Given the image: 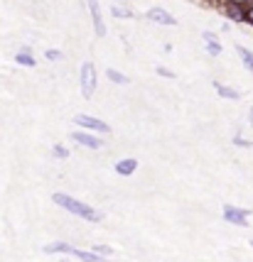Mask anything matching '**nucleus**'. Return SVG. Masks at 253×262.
I'll return each instance as SVG.
<instances>
[{
  "label": "nucleus",
  "mask_w": 253,
  "mask_h": 262,
  "mask_svg": "<svg viewBox=\"0 0 253 262\" xmlns=\"http://www.w3.org/2000/svg\"><path fill=\"white\" fill-rule=\"evenodd\" d=\"M202 39H204V42H214V39H217V34L214 32H202Z\"/></svg>",
  "instance_id": "obj_24"
},
{
  "label": "nucleus",
  "mask_w": 253,
  "mask_h": 262,
  "mask_svg": "<svg viewBox=\"0 0 253 262\" xmlns=\"http://www.w3.org/2000/svg\"><path fill=\"white\" fill-rule=\"evenodd\" d=\"M207 52L211 54V57H219V54H221V45H219V39H214V42H207Z\"/></svg>",
  "instance_id": "obj_18"
},
{
  "label": "nucleus",
  "mask_w": 253,
  "mask_h": 262,
  "mask_svg": "<svg viewBox=\"0 0 253 262\" xmlns=\"http://www.w3.org/2000/svg\"><path fill=\"white\" fill-rule=\"evenodd\" d=\"M74 248H71L69 243H64V240H57V243H49V245H45V252L47 255H54V252H71Z\"/></svg>",
  "instance_id": "obj_12"
},
{
  "label": "nucleus",
  "mask_w": 253,
  "mask_h": 262,
  "mask_svg": "<svg viewBox=\"0 0 253 262\" xmlns=\"http://www.w3.org/2000/svg\"><path fill=\"white\" fill-rule=\"evenodd\" d=\"M45 57L49 59V61H59V59H62V52H59V49H47Z\"/></svg>",
  "instance_id": "obj_20"
},
{
  "label": "nucleus",
  "mask_w": 253,
  "mask_h": 262,
  "mask_svg": "<svg viewBox=\"0 0 253 262\" xmlns=\"http://www.w3.org/2000/svg\"><path fill=\"white\" fill-rule=\"evenodd\" d=\"M93 252H99V255H104V257H111V255H113V250H111L108 245H104V243H99V245L93 248Z\"/></svg>",
  "instance_id": "obj_19"
},
{
  "label": "nucleus",
  "mask_w": 253,
  "mask_h": 262,
  "mask_svg": "<svg viewBox=\"0 0 253 262\" xmlns=\"http://www.w3.org/2000/svg\"><path fill=\"white\" fill-rule=\"evenodd\" d=\"M71 140L79 142L81 147H89V149L104 147V140H99L96 135H91V130H76V133H71Z\"/></svg>",
  "instance_id": "obj_5"
},
{
  "label": "nucleus",
  "mask_w": 253,
  "mask_h": 262,
  "mask_svg": "<svg viewBox=\"0 0 253 262\" xmlns=\"http://www.w3.org/2000/svg\"><path fill=\"white\" fill-rule=\"evenodd\" d=\"M214 91H217L221 98H229V101H236V98L241 96L236 89H231V86H226V83H219V81H214Z\"/></svg>",
  "instance_id": "obj_10"
},
{
  "label": "nucleus",
  "mask_w": 253,
  "mask_h": 262,
  "mask_svg": "<svg viewBox=\"0 0 253 262\" xmlns=\"http://www.w3.org/2000/svg\"><path fill=\"white\" fill-rule=\"evenodd\" d=\"M246 23L253 27V5H248V8H246Z\"/></svg>",
  "instance_id": "obj_23"
},
{
  "label": "nucleus",
  "mask_w": 253,
  "mask_h": 262,
  "mask_svg": "<svg viewBox=\"0 0 253 262\" xmlns=\"http://www.w3.org/2000/svg\"><path fill=\"white\" fill-rule=\"evenodd\" d=\"M93 91H96V67L91 61H86L81 67V93L84 98H91Z\"/></svg>",
  "instance_id": "obj_2"
},
{
  "label": "nucleus",
  "mask_w": 253,
  "mask_h": 262,
  "mask_svg": "<svg viewBox=\"0 0 253 262\" xmlns=\"http://www.w3.org/2000/svg\"><path fill=\"white\" fill-rule=\"evenodd\" d=\"M148 20H150V23H155V25H167V27L177 25V20H174L167 10H162V8H150V10H148Z\"/></svg>",
  "instance_id": "obj_7"
},
{
  "label": "nucleus",
  "mask_w": 253,
  "mask_h": 262,
  "mask_svg": "<svg viewBox=\"0 0 253 262\" xmlns=\"http://www.w3.org/2000/svg\"><path fill=\"white\" fill-rule=\"evenodd\" d=\"M15 61H17V64H23V67H35V64H37L35 57H32V49H30V47H25L23 52H17Z\"/></svg>",
  "instance_id": "obj_13"
},
{
  "label": "nucleus",
  "mask_w": 253,
  "mask_h": 262,
  "mask_svg": "<svg viewBox=\"0 0 253 262\" xmlns=\"http://www.w3.org/2000/svg\"><path fill=\"white\" fill-rule=\"evenodd\" d=\"M251 248H253V240H251Z\"/></svg>",
  "instance_id": "obj_29"
},
{
  "label": "nucleus",
  "mask_w": 253,
  "mask_h": 262,
  "mask_svg": "<svg viewBox=\"0 0 253 262\" xmlns=\"http://www.w3.org/2000/svg\"><path fill=\"white\" fill-rule=\"evenodd\" d=\"M233 145H239V147H251V142H248V140H243L241 135L233 137Z\"/></svg>",
  "instance_id": "obj_22"
},
{
  "label": "nucleus",
  "mask_w": 253,
  "mask_h": 262,
  "mask_svg": "<svg viewBox=\"0 0 253 262\" xmlns=\"http://www.w3.org/2000/svg\"><path fill=\"white\" fill-rule=\"evenodd\" d=\"M59 262H69V260H64V257H62V260H59Z\"/></svg>",
  "instance_id": "obj_28"
},
{
  "label": "nucleus",
  "mask_w": 253,
  "mask_h": 262,
  "mask_svg": "<svg viewBox=\"0 0 253 262\" xmlns=\"http://www.w3.org/2000/svg\"><path fill=\"white\" fill-rule=\"evenodd\" d=\"M248 120H251V125H253V108H251V115H248Z\"/></svg>",
  "instance_id": "obj_26"
},
{
  "label": "nucleus",
  "mask_w": 253,
  "mask_h": 262,
  "mask_svg": "<svg viewBox=\"0 0 253 262\" xmlns=\"http://www.w3.org/2000/svg\"><path fill=\"white\" fill-rule=\"evenodd\" d=\"M111 12H113V17H133V12L128 10V8H118V5H113Z\"/></svg>",
  "instance_id": "obj_17"
},
{
  "label": "nucleus",
  "mask_w": 253,
  "mask_h": 262,
  "mask_svg": "<svg viewBox=\"0 0 253 262\" xmlns=\"http://www.w3.org/2000/svg\"><path fill=\"white\" fill-rule=\"evenodd\" d=\"M74 123H76L79 127H84V130H91V133H104V135L111 133L108 123L99 120V118H93V115H76V118H74Z\"/></svg>",
  "instance_id": "obj_3"
},
{
  "label": "nucleus",
  "mask_w": 253,
  "mask_h": 262,
  "mask_svg": "<svg viewBox=\"0 0 253 262\" xmlns=\"http://www.w3.org/2000/svg\"><path fill=\"white\" fill-rule=\"evenodd\" d=\"M251 216V211L248 208H236V206L226 204L224 206V221H229V223H233V226H248V221L246 218Z\"/></svg>",
  "instance_id": "obj_4"
},
{
  "label": "nucleus",
  "mask_w": 253,
  "mask_h": 262,
  "mask_svg": "<svg viewBox=\"0 0 253 262\" xmlns=\"http://www.w3.org/2000/svg\"><path fill=\"white\" fill-rule=\"evenodd\" d=\"M221 3H233V5H243V8L248 5V0H221Z\"/></svg>",
  "instance_id": "obj_25"
},
{
  "label": "nucleus",
  "mask_w": 253,
  "mask_h": 262,
  "mask_svg": "<svg viewBox=\"0 0 253 262\" xmlns=\"http://www.w3.org/2000/svg\"><path fill=\"white\" fill-rule=\"evenodd\" d=\"M86 3H89V10H91L93 32H96V37H104L106 25H104V17H101V3H99V0H86Z\"/></svg>",
  "instance_id": "obj_6"
},
{
  "label": "nucleus",
  "mask_w": 253,
  "mask_h": 262,
  "mask_svg": "<svg viewBox=\"0 0 253 262\" xmlns=\"http://www.w3.org/2000/svg\"><path fill=\"white\" fill-rule=\"evenodd\" d=\"M52 201L57 206H62V208H67L74 216H81L84 221H91V223H99V221H101V213H99L96 208L86 206L84 201H76V199H71V196H67V194H54Z\"/></svg>",
  "instance_id": "obj_1"
},
{
  "label": "nucleus",
  "mask_w": 253,
  "mask_h": 262,
  "mask_svg": "<svg viewBox=\"0 0 253 262\" xmlns=\"http://www.w3.org/2000/svg\"><path fill=\"white\" fill-rule=\"evenodd\" d=\"M135 169H138V160H121V162H115V171H118L121 177H130Z\"/></svg>",
  "instance_id": "obj_9"
},
{
  "label": "nucleus",
  "mask_w": 253,
  "mask_h": 262,
  "mask_svg": "<svg viewBox=\"0 0 253 262\" xmlns=\"http://www.w3.org/2000/svg\"><path fill=\"white\" fill-rule=\"evenodd\" d=\"M71 255L84 262H111V260H104V255H99V252H84V250H76V248L71 250Z\"/></svg>",
  "instance_id": "obj_11"
},
{
  "label": "nucleus",
  "mask_w": 253,
  "mask_h": 262,
  "mask_svg": "<svg viewBox=\"0 0 253 262\" xmlns=\"http://www.w3.org/2000/svg\"><path fill=\"white\" fill-rule=\"evenodd\" d=\"M52 155H54L57 160H67V157H69V149L62 147V145H54V147H52Z\"/></svg>",
  "instance_id": "obj_16"
},
{
  "label": "nucleus",
  "mask_w": 253,
  "mask_h": 262,
  "mask_svg": "<svg viewBox=\"0 0 253 262\" xmlns=\"http://www.w3.org/2000/svg\"><path fill=\"white\" fill-rule=\"evenodd\" d=\"M236 52H239V57H241V61L243 64H246V69H248V71H253V52H248V49H246V47H236Z\"/></svg>",
  "instance_id": "obj_14"
},
{
  "label": "nucleus",
  "mask_w": 253,
  "mask_h": 262,
  "mask_svg": "<svg viewBox=\"0 0 253 262\" xmlns=\"http://www.w3.org/2000/svg\"><path fill=\"white\" fill-rule=\"evenodd\" d=\"M248 5H253V0H248ZM248 5H246V8H248Z\"/></svg>",
  "instance_id": "obj_27"
},
{
  "label": "nucleus",
  "mask_w": 253,
  "mask_h": 262,
  "mask_svg": "<svg viewBox=\"0 0 253 262\" xmlns=\"http://www.w3.org/2000/svg\"><path fill=\"white\" fill-rule=\"evenodd\" d=\"M224 5V12H226V17L233 20V23H246V8L243 5H233V3H221ZM219 5V8H221Z\"/></svg>",
  "instance_id": "obj_8"
},
{
  "label": "nucleus",
  "mask_w": 253,
  "mask_h": 262,
  "mask_svg": "<svg viewBox=\"0 0 253 262\" xmlns=\"http://www.w3.org/2000/svg\"><path fill=\"white\" fill-rule=\"evenodd\" d=\"M160 76H165V79H174V71H170V69H165V67H158L155 69Z\"/></svg>",
  "instance_id": "obj_21"
},
{
  "label": "nucleus",
  "mask_w": 253,
  "mask_h": 262,
  "mask_svg": "<svg viewBox=\"0 0 253 262\" xmlns=\"http://www.w3.org/2000/svg\"><path fill=\"white\" fill-rule=\"evenodd\" d=\"M106 76H108V81H113V83H128L126 74H121V71H115V69H108Z\"/></svg>",
  "instance_id": "obj_15"
}]
</instances>
